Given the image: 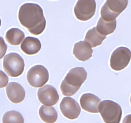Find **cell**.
I'll use <instances>...</instances> for the list:
<instances>
[{"label": "cell", "instance_id": "obj_1", "mask_svg": "<svg viewBox=\"0 0 131 123\" xmlns=\"http://www.w3.org/2000/svg\"><path fill=\"white\" fill-rule=\"evenodd\" d=\"M18 18L20 24L35 35L42 33L46 28V20L43 9L37 3H28L21 5Z\"/></svg>", "mask_w": 131, "mask_h": 123}, {"label": "cell", "instance_id": "obj_13", "mask_svg": "<svg viewBox=\"0 0 131 123\" xmlns=\"http://www.w3.org/2000/svg\"><path fill=\"white\" fill-rule=\"evenodd\" d=\"M93 50L92 46L85 41H79L74 44L73 54L79 61H84L92 56Z\"/></svg>", "mask_w": 131, "mask_h": 123}, {"label": "cell", "instance_id": "obj_21", "mask_svg": "<svg viewBox=\"0 0 131 123\" xmlns=\"http://www.w3.org/2000/svg\"><path fill=\"white\" fill-rule=\"evenodd\" d=\"M7 50V46L3 37H0V60L5 56Z\"/></svg>", "mask_w": 131, "mask_h": 123}, {"label": "cell", "instance_id": "obj_17", "mask_svg": "<svg viewBox=\"0 0 131 123\" xmlns=\"http://www.w3.org/2000/svg\"><path fill=\"white\" fill-rule=\"evenodd\" d=\"M116 28V19L113 20H105L100 17L97 23L96 29L99 33L104 36L111 34L115 32Z\"/></svg>", "mask_w": 131, "mask_h": 123}, {"label": "cell", "instance_id": "obj_4", "mask_svg": "<svg viewBox=\"0 0 131 123\" xmlns=\"http://www.w3.org/2000/svg\"><path fill=\"white\" fill-rule=\"evenodd\" d=\"M24 61L23 58L16 53H10L4 56L3 69L10 77L15 78L23 74Z\"/></svg>", "mask_w": 131, "mask_h": 123}, {"label": "cell", "instance_id": "obj_2", "mask_svg": "<svg viewBox=\"0 0 131 123\" xmlns=\"http://www.w3.org/2000/svg\"><path fill=\"white\" fill-rule=\"evenodd\" d=\"M87 78V72L82 67H76L69 70L62 81L60 89L65 96L75 94Z\"/></svg>", "mask_w": 131, "mask_h": 123}, {"label": "cell", "instance_id": "obj_18", "mask_svg": "<svg viewBox=\"0 0 131 123\" xmlns=\"http://www.w3.org/2000/svg\"><path fill=\"white\" fill-rule=\"evenodd\" d=\"M106 38V36L102 35L99 33L96 29V27H94L87 32L84 38V41L89 43L92 47H95L101 45Z\"/></svg>", "mask_w": 131, "mask_h": 123}, {"label": "cell", "instance_id": "obj_16", "mask_svg": "<svg viewBox=\"0 0 131 123\" xmlns=\"http://www.w3.org/2000/svg\"><path fill=\"white\" fill-rule=\"evenodd\" d=\"M39 115L46 123H54L58 119L57 111L51 106H41L39 109Z\"/></svg>", "mask_w": 131, "mask_h": 123}, {"label": "cell", "instance_id": "obj_22", "mask_svg": "<svg viewBox=\"0 0 131 123\" xmlns=\"http://www.w3.org/2000/svg\"><path fill=\"white\" fill-rule=\"evenodd\" d=\"M123 123H131V114L126 115L124 117Z\"/></svg>", "mask_w": 131, "mask_h": 123}, {"label": "cell", "instance_id": "obj_6", "mask_svg": "<svg viewBox=\"0 0 131 123\" xmlns=\"http://www.w3.org/2000/svg\"><path fill=\"white\" fill-rule=\"evenodd\" d=\"M49 75L46 67L42 65L32 67L27 73V81L31 87L39 88L44 85L49 80Z\"/></svg>", "mask_w": 131, "mask_h": 123}, {"label": "cell", "instance_id": "obj_19", "mask_svg": "<svg viewBox=\"0 0 131 123\" xmlns=\"http://www.w3.org/2000/svg\"><path fill=\"white\" fill-rule=\"evenodd\" d=\"M3 123H24V118L20 113L15 110L6 111L3 116Z\"/></svg>", "mask_w": 131, "mask_h": 123}, {"label": "cell", "instance_id": "obj_7", "mask_svg": "<svg viewBox=\"0 0 131 123\" xmlns=\"http://www.w3.org/2000/svg\"><path fill=\"white\" fill-rule=\"evenodd\" d=\"M131 51L125 47H119L111 54L110 66L111 69L119 71L125 69L130 62Z\"/></svg>", "mask_w": 131, "mask_h": 123}, {"label": "cell", "instance_id": "obj_24", "mask_svg": "<svg viewBox=\"0 0 131 123\" xmlns=\"http://www.w3.org/2000/svg\"><path fill=\"white\" fill-rule=\"evenodd\" d=\"M130 104H131V96H130Z\"/></svg>", "mask_w": 131, "mask_h": 123}, {"label": "cell", "instance_id": "obj_12", "mask_svg": "<svg viewBox=\"0 0 131 123\" xmlns=\"http://www.w3.org/2000/svg\"><path fill=\"white\" fill-rule=\"evenodd\" d=\"M101 99L97 96L91 93L82 95L80 98L81 106L85 111L93 114L99 112V105Z\"/></svg>", "mask_w": 131, "mask_h": 123}, {"label": "cell", "instance_id": "obj_11", "mask_svg": "<svg viewBox=\"0 0 131 123\" xmlns=\"http://www.w3.org/2000/svg\"><path fill=\"white\" fill-rule=\"evenodd\" d=\"M6 87V95L12 102L20 103L24 99L26 92L21 85L16 82H10Z\"/></svg>", "mask_w": 131, "mask_h": 123}, {"label": "cell", "instance_id": "obj_8", "mask_svg": "<svg viewBox=\"0 0 131 123\" xmlns=\"http://www.w3.org/2000/svg\"><path fill=\"white\" fill-rule=\"evenodd\" d=\"M95 11V0H78L74 6L75 17L82 21H86L93 17Z\"/></svg>", "mask_w": 131, "mask_h": 123}, {"label": "cell", "instance_id": "obj_5", "mask_svg": "<svg viewBox=\"0 0 131 123\" xmlns=\"http://www.w3.org/2000/svg\"><path fill=\"white\" fill-rule=\"evenodd\" d=\"M127 5L128 0H106L101 8V18L109 21L115 20Z\"/></svg>", "mask_w": 131, "mask_h": 123}, {"label": "cell", "instance_id": "obj_23", "mask_svg": "<svg viewBox=\"0 0 131 123\" xmlns=\"http://www.w3.org/2000/svg\"><path fill=\"white\" fill-rule=\"evenodd\" d=\"M1 19H0V26H1Z\"/></svg>", "mask_w": 131, "mask_h": 123}, {"label": "cell", "instance_id": "obj_14", "mask_svg": "<svg viewBox=\"0 0 131 123\" xmlns=\"http://www.w3.org/2000/svg\"><path fill=\"white\" fill-rule=\"evenodd\" d=\"M41 46V42L38 38L28 37L23 40L20 45V49L26 55H33L39 52Z\"/></svg>", "mask_w": 131, "mask_h": 123}, {"label": "cell", "instance_id": "obj_15", "mask_svg": "<svg viewBox=\"0 0 131 123\" xmlns=\"http://www.w3.org/2000/svg\"><path fill=\"white\" fill-rule=\"evenodd\" d=\"M25 35L19 28H13L7 31L5 35V39L12 46H19L24 40Z\"/></svg>", "mask_w": 131, "mask_h": 123}, {"label": "cell", "instance_id": "obj_20", "mask_svg": "<svg viewBox=\"0 0 131 123\" xmlns=\"http://www.w3.org/2000/svg\"><path fill=\"white\" fill-rule=\"evenodd\" d=\"M8 83V77L2 70H0V88L6 87Z\"/></svg>", "mask_w": 131, "mask_h": 123}, {"label": "cell", "instance_id": "obj_3", "mask_svg": "<svg viewBox=\"0 0 131 123\" xmlns=\"http://www.w3.org/2000/svg\"><path fill=\"white\" fill-rule=\"evenodd\" d=\"M102 119L105 123H120L122 116V110L117 102L111 100H104L99 105Z\"/></svg>", "mask_w": 131, "mask_h": 123}, {"label": "cell", "instance_id": "obj_10", "mask_svg": "<svg viewBox=\"0 0 131 123\" xmlns=\"http://www.w3.org/2000/svg\"><path fill=\"white\" fill-rule=\"evenodd\" d=\"M60 108L63 115L70 120L77 119L80 115V106L78 102L72 97H63L60 103Z\"/></svg>", "mask_w": 131, "mask_h": 123}, {"label": "cell", "instance_id": "obj_9", "mask_svg": "<svg viewBox=\"0 0 131 123\" xmlns=\"http://www.w3.org/2000/svg\"><path fill=\"white\" fill-rule=\"evenodd\" d=\"M38 99L41 103L46 106H53L59 101L58 91L50 85H46L40 87L37 92Z\"/></svg>", "mask_w": 131, "mask_h": 123}]
</instances>
